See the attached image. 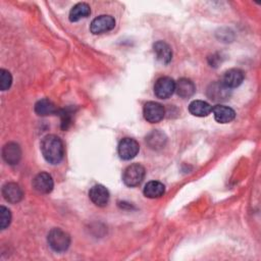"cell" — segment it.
<instances>
[{"instance_id":"1","label":"cell","mask_w":261,"mask_h":261,"mask_svg":"<svg viewBox=\"0 0 261 261\" xmlns=\"http://www.w3.org/2000/svg\"><path fill=\"white\" fill-rule=\"evenodd\" d=\"M41 152L48 163L58 164L64 155L63 142L55 135H47L41 141Z\"/></svg>"},{"instance_id":"2","label":"cell","mask_w":261,"mask_h":261,"mask_svg":"<svg viewBox=\"0 0 261 261\" xmlns=\"http://www.w3.org/2000/svg\"><path fill=\"white\" fill-rule=\"evenodd\" d=\"M47 241L51 249L55 252H64L68 249L70 245L69 234L58 227L52 228L49 231L47 236Z\"/></svg>"},{"instance_id":"3","label":"cell","mask_w":261,"mask_h":261,"mask_svg":"<svg viewBox=\"0 0 261 261\" xmlns=\"http://www.w3.org/2000/svg\"><path fill=\"white\" fill-rule=\"evenodd\" d=\"M145 173L146 170L143 165L139 163H133L124 169L122 174V180L127 187H137L143 181Z\"/></svg>"},{"instance_id":"4","label":"cell","mask_w":261,"mask_h":261,"mask_svg":"<svg viewBox=\"0 0 261 261\" xmlns=\"http://www.w3.org/2000/svg\"><path fill=\"white\" fill-rule=\"evenodd\" d=\"M139 143L133 138H123L118 144V155L123 160H130L139 153Z\"/></svg>"},{"instance_id":"5","label":"cell","mask_w":261,"mask_h":261,"mask_svg":"<svg viewBox=\"0 0 261 261\" xmlns=\"http://www.w3.org/2000/svg\"><path fill=\"white\" fill-rule=\"evenodd\" d=\"M175 90V82L169 76L159 77L154 85V94L157 98L167 99Z\"/></svg>"},{"instance_id":"6","label":"cell","mask_w":261,"mask_h":261,"mask_svg":"<svg viewBox=\"0 0 261 261\" xmlns=\"http://www.w3.org/2000/svg\"><path fill=\"white\" fill-rule=\"evenodd\" d=\"M143 114L148 122L156 123L163 119L165 110L160 103L149 101L143 107Z\"/></svg>"},{"instance_id":"7","label":"cell","mask_w":261,"mask_h":261,"mask_svg":"<svg viewBox=\"0 0 261 261\" xmlns=\"http://www.w3.org/2000/svg\"><path fill=\"white\" fill-rule=\"evenodd\" d=\"M115 27V19L111 15H99L91 22L90 30L94 35L103 34L111 31Z\"/></svg>"},{"instance_id":"8","label":"cell","mask_w":261,"mask_h":261,"mask_svg":"<svg viewBox=\"0 0 261 261\" xmlns=\"http://www.w3.org/2000/svg\"><path fill=\"white\" fill-rule=\"evenodd\" d=\"M53 178L47 172H40L33 179V188L41 194H49L53 190Z\"/></svg>"},{"instance_id":"9","label":"cell","mask_w":261,"mask_h":261,"mask_svg":"<svg viewBox=\"0 0 261 261\" xmlns=\"http://www.w3.org/2000/svg\"><path fill=\"white\" fill-rule=\"evenodd\" d=\"M3 198L11 204H16L21 201L23 197V191L16 182H7L2 188Z\"/></svg>"},{"instance_id":"10","label":"cell","mask_w":261,"mask_h":261,"mask_svg":"<svg viewBox=\"0 0 261 261\" xmlns=\"http://www.w3.org/2000/svg\"><path fill=\"white\" fill-rule=\"evenodd\" d=\"M109 192L102 185H95L89 191L90 200L98 207H104L109 201Z\"/></svg>"},{"instance_id":"11","label":"cell","mask_w":261,"mask_h":261,"mask_svg":"<svg viewBox=\"0 0 261 261\" xmlns=\"http://www.w3.org/2000/svg\"><path fill=\"white\" fill-rule=\"evenodd\" d=\"M2 157L4 161L9 165L17 164L21 157L20 147L13 142L7 143L2 149Z\"/></svg>"},{"instance_id":"12","label":"cell","mask_w":261,"mask_h":261,"mask_svg":"<svg viewBox=\"0 0 261 261\" xmlns=\"http://www.w3.org/2000/svg\"><path fill=\"white\" fill-rule=\"evenodd\" d=\"M244 72L239 68H230L226 70L222 76L221 83L228 89L239 87L244 81Z\"/></svg>"},{"instance_id":"13","label":"cell","mask_w":261,"mask_h":261,"mask_svg":"<svg viewBox=\"0 0 261 261\" xmlns=\"http://www.w3.org/2000/svg\"><path fill=\"white\" fill-rule=\"evenodd\" d=\"M208 97L213 101H224L230 95V89L226 88L221 82H215L208 87Z\"/></svg>"},{"instance_id":"14","label":"cell","mask_w":261,"mask_h":261,"mask_svg":"<svg viewBox=\"0 0 261 261\" xmlns=\"http://www.w3.org/2000/svg\"><path fill=\"white\" fill-rule=\"evenodd\" d=\"M214 118L219 123H228L236 117V112L232 108L225 105H215L212 108Z\"/></svg>"},{"instance_id":"15","label":"cell","mask_w":261,"mask_h":261,"mask_svg":"<svg viewBox=\"0 0 261 261\" xmlns=\"http://www.w3.org/2000/svg\"><path fill=\"white\" fill-rule=\"evenodd\" d=\"M153 51L158 61L163 64L170 62L172 58V50L170 46L164 41H158L153 45Z\"/></svg>"},{"instance_id":"16","label":"cell","mask_w":261,"mask_h":261,"mask_svg":"<svg viewBox=\"0 0 261 261\" xmlns=\"http://www.w3.org/2000/svg\"><path fill=\"white\" fill-rule=\"evenodd\" d=\"M196 91L195 84L187 77H181L175 83V90L176 94L181 98H189L194 95Z\"/></svg>"},{"instance_id":"17","label":"cell","mask_w":261,"mask_h":261,"mask_svg":"<svg viewBox=\"0 0 261 261\" xmlns=\"http://www.w3.org/2000/svg\"><path fill=\"white\" fill-rule=\"evenodd\" d=\"M189 111L194 116L205 117L212 112V107L206 101L194 100L189 105Z\"/></svg>"},{"instance_id":"18","label":"cell","mask_w":261,"mask_h":261,"mask_svg":"<svg viewBox=\"0 0 261 261\" xmlns=\"http://www.w3.org/2000/svg\"><path fill=\"white\" fill-rule=\"evenodd\" d=\"M165 193V187L158 180H151L146 184L144 188V195L150 199H157L163 196Z\"/></svg>"},{"instance_id":"19","label":"cell","mask_w":261,"mask_h":261,"mask_svg":"<svg viewBox=\"0 0 261 261\" xmlns=\"http://www.w3.org/2000/svg\"><path fill=\"white\" fill-rule=\"evenodd\" d=\"M35 112L40 116H47L58 113V109L49 99H41L35 104Z\"/></svg>"},{"instance_id":"20","label":"cell","mask_w":261,"mask_h":261,"mask_svg":"<svg viewBox=\"0 0 261 261\" xmlns=\"http://www.w3.org/2000/svg\"><path fill=\"white\" fill-rule=\"evenodd\" d=\"M91 13V8L90 6L87 4V3H84V2H80L77 4H75L69 11V20L71 22L73 21H77L80 20L81 18H84V17H87L89 16Z\"/></svg>"},{"instance_id":"21","label":"cell","mask_w":261,"mask_h":261,"mask_svg":"<svg viewBox=\"0 0 261 261\" xmlns=\"http://www.w3.org/2000/svg\"><path fill=\"white\" fill-rule=\"evenodd\" d=\"M146 142L150 148L160 149L166 143V136L162 132H160L158 129H156V130L154 129L146 137Z\"/></svg>"},{"instance_id":"22","label":"cell","mask_w":261,"mask_h":261,"mask_svg":"<svg viewBox=\"0 0 261 261\" xmlns=\"http://www.w3.org/2000/svg\"><path fill=\"white\" fill-rule=\"evenodd\" d=\"M12 84V76L10 72L4 68L0 69V88L2 91H6Z\"/></svg>"},{"instance_id":"23","label":"cell","mask_w":261,"mask_h":261,"mask_svg":"<svg viewBox=\"0 0 261 261\" xmlns=\"http://www.w3.org/2000/svg\"><path fill=\"white\" fill-rule=\"evenodd\" d=\"M11 221V213L10 210L4 206L0 207V227L1 229H5L9 226Z\"/></svg>"},{"instance_id":"24","label":"cell","mask_w":261,"mask_h":261,"mask_svg":"<svg viewBox=\"0 0 261 261\" xmlns=\"http://www.w3.org/2000/svg\"><path fill=\"white\" fill-rule=\"evenodd\" d=\"M58 113L60 114V117H61V127L62 129H67L71 123V115H70V112L68 110H58Z\"/></svg>"}]
</instances>
